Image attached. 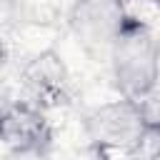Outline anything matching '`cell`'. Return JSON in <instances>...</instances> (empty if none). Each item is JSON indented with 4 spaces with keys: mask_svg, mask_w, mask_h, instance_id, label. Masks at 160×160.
Instances as JSON below:
<instances>
[{
    "mask_svg": "<svg viewBox=\"0 0 160 160\" xmlns=\"http://www.w3.org/2000/svg\"><path fill=\"white\" fill-rule=\"evenodd\" d=\"M2 160H48V150H8Z\"/></svg>",
    "mask_w": 160,
    "mask_h": 160,
    "instance_id": "5",
    "label": "cell"
},
{
    "mask_svg": "<svg viewBox=\"0 0 160 160\" xmlns=\"http://www.w3.org/2000/svg\"><path fill=\"white\" fill-rule=\"evenodd\" d=\"M130 18L128 0H72L68 28L85 52L105 58Z\"/></svg>",
    "mask_w": 160,
    "mask_h": 160,
    "instance_id": "3",
    "label": "cell"
},
{
    "mask_svg": "<svg viewBox=\"0 0 160 160\" xmlns=\"http://www.w3.org/2000/svg\"><path fill=\"white\" fill-rule=\"evenodd\" d=\"M52 130L30 100H0V142L8 150H50Z\"/></svg>",
    "mask_w": 160,
    "mask_h": 160,
    "instance_id": "4",
    "label": "cell"
},
{
    "mask_svg": "<svg viewBox=\"0 0 160 160\" xmlns=\"http://www.w3.org/2000/svg\"><path fill=\"white\" fill-rule=\"evenodd\" d=\"M110 78L120 98L148 100L158 90V38L155 30L140 20L130 18L112 48L108 50Z\"/></svg>",
    "mask_w": 160,
    "mask_h": 160,
    "instance_id": "2",
    "label": "cell"
},
{
    "mask_svg": "<svg viewBox=\"0 0 160 160\" xmlns=\"http://www.w3.org/2000/svg\"><path fill=\"white\" fill-rule=\"evenodd\" d=\"M158 125L155 95L148 100L115 98L90 108L82 118V130L90 148L100 158H128L132 160L140 142Z\"/></svg>",
    "mask_w": 160,
    "mask_h": 160,
    "instance_id": "1",
    "label": "cell"
},
{
    "mask_svg": "<svg viewBox=\"0 0 160 160\" xmlns=\"http://www.w3.org/2000/svg\"><path fill=\"white\" fill-rule=\"evenodd\" d=\"M145 2H158V0H145Z\"/></svg>",
    "mask_w": 160,
    "mask_h": 160,
    "instance_id": "6",
    "label": "cell"
}]
</instances>
